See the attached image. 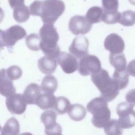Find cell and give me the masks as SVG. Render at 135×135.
Segmentation results:
<instances>
[{"instance_id":"obj_1","label":"cell","mask_w":135,"mask_h":135,"mask_svg":"<svg viewBox=\"0 0 135 135\" xmlns=\"http://www.w3.org/2000/svg\"><path fill=\"white\" fill-rule=\"evenodd\" d=\"M65 9V4L61 0H36L30 5L31 15L41 17L44 23L54 24Z\"/></svg>"},{"instance_id":"obj_2","label":"cell","mask_w":135,"mask_h":135,"mask_svg":"<svg viewBox=\"0 0 135 135\" xmlns=\"http://www.w3.org/2000/svg\"><path fill=\"white\" fill-rule=\"evenodd\" d=\"M41 38L40 49L45 55L57 59L60 54L57 44L59 35L56 28L51 23H44L39 31Z\"/></svg>"},{"instance_id":"obj_3","label":"cell","mask_w":135,"mask_h":135,"mask_svg":"<svg viewBox=\"0 0 135 135\" xmlns=\"http://www.w3.org/2000/svg\"><path fill=\"white\" fill-rule=\"evenodd\" d=\"M91 78L100 91L101 97L107 102L112 101L119 94V86L114 80L110 77L107 70L101 69L99 72L91 74Z\"/></svg>"},{"instance_id":"obj_4","label":"cell","mask_w":135,"mask_h":135,"mask_svg":"<svg viewBox=\"0 0 135 135\" xmlns=\"http://www.w3.org/2000/svg\"><path fill=\"white\" fill-rule=\"evenodd\" d=\"M86 109L92 114V123L97 128H103L110 120L111 111L108 102L101 97L91 100L87 104Z\"/></svg>"},{"instance_id":"obj_5","label":"cell","mask_w":135,"mask_h":135,"mask_svg":"<svg viewBox=\"0 0 135 135\" xmlns=\"http://www.w3.org/2000/svg\"><path fill=\"white\" fill-rule=\"evenodd\" d=\"M118 121L122 129H129L135 126V111L133 105L126 102L120 103L117 107Z\"/></svg>"},{"instance_id":"obj_6","label":"cell","mask_w":135,"mask_h":135,"mask_svg":"<svg viewBox=\"0 0 135 135\" xmlns=\"http://www.w3.org/2000/svg\"><path fill=\"white\" fill-rule=\"evenodd\" d=\"M101 64L98 57L88 54L82 57L79 64V72L82 76L97 73L101 70Z\"/></svg>"},{"instance_id":"obj_7","label":"cell","mask_w":135,"mask_h":135,"mask_svg":"<svg viewBox=\"0 0 135 135\" xmlns=\"http://www.w3.org/2000/svg\"><path fill=\"white\" fill-rule=\"evenodd\" d=\"M56 113L53 110H46L41 115V120L45 126V134H62V128L56 121Z\"/></svg>"},{"instance_id":"obj_8","label":"cell","mask_w":135,"mask_h":135,"mask_svg":"<svg viewBox=\"0 0 135 135\" xmlns=\"http://www.w3.org/2000/svg\"><path fill=\"white\" fill-rule=\"evenodd\" d=\"M26 35V32L22 26L15 25L3 31L2 37L5 46L12 47L18 41Z\"/></svg>"},{"instance_id":"obj_9","label":"cell","mask_w":135,"mask_h":135,"mask_svg":"<svg viewBox=\"0 0 135 135\" xmlns=\"http://www.w3.org/2000/svg\"><path fill=\"white\" fill-rule=\"evenodd\" d=\"M92 28V24L88 22L85 16L74 15L72 16L69 23V30L74 35L85 34Z\"/></svg>"},{"instance_id":"obj_10","label":"cell","mask_w":135,"mask_h":135,"mask_svg":"<svg viewBox=\"0 0 135 135\" xmlns=\"http://www.w3.org/2000/svg\"><path fill=\"white\" fill-rule=\"evenodd\" d=\"M5 103L8 110L12 114H22L26 109L27 103L22 94L14 93L7 97Z\"/></svg>"},{"instance_id":"obj_11","label":"cell","mask_w":135,"mask_h":135,"mask_svg":"<svg viewBox=\"0 0 135 135\" xmlns=\"http://www.w3.org/2000/svg\"><path fill=\"white\" fill-rule=\"evenodd\" d=\"M57 61L64 72L67 74L74 72L79 68V63L76 57L67 52H61L57 57Z\"/></svg>"},{"instance_id":"obj_12","label":"cell","mask_w":135,"mask_h":135,"mask_svg":"<svg viewBox=\"0 0 135 135\" xmlns=\"http://www.w3.org/2000/svg\"><path fill=\"white\" fill-rule=\"evenodd\" d=\"M89 41L85 36H78L74 38L69 47L70 52L78 59H82L88 54Z\"/></svg>"},{"instance_id":"obj_13","label":"cell","mask_w":135,"mask_h":135,"mask_svg":"<svg viewBox=\"0 0 135 135\" xmlns=\"http://www.w3.org/2000/svg\"><path fill=\"white\" fill-rule=\"evenodd\" d=\"M105 49L112 54H119L123 52L125 45L122 38L116 33L108 35L104 40Z\"/></svg>"},{"instance_id":"obj_14","label":"cell","mask_w":135,"mask_h":135,"mask_svg":"<svg viewBox=\"0 0 135 135\" xmlns=\"http://www.w3.org/2000/svg\"><path fill=\"white\" fill-rule=\"evenodd\" d=\"M16 92L15 87L13 81L7 75L6 70H0V94L4 97H8Z\"/></svg>"},{"instance_id":"obj_15","label":"cell","mask_w":135,"mask_h":135,"mask_svg":"<svg viewBox=\"0 0 135 135\" xmlns=\"http://www.w3.org/2000/svg\"><path fill=\"white\" fill-rule=\"evenodd\" d=\"M56 59L45 55L38 60L39 70L45 74L53 73L57 68Z\"/></svg>"},{"instance_id":"obj_16","label":"cell","mask_w":135,"mask_h":135,"mask_svg":"<svg viewBox=\"0 0 135 135\" xmlns=\"http://www.w3.org/2000/svg\"><path fill=\"white\" fill-rule=\"evenodd\" d=\"M41 88L35 83L28 84L24 91L23 95L28 104H35L36 100L41 93Z\"/></svg>"},{"instance_id":"obj_17","label":"cell","mask_w":135,"mask_h":135,"mask_svg":"<svg viewBox=\"0 0 135 135\" xmlns=\"http://www.w3.org/2000/svg\"><path fill=\"white\" fill-rule=\"evenodd\" d=\"M56 98L53 93L45 92L41 93L36 100V103L38 107L42 110H48L54 108Z\"/></svg>"},{"instance_id":"obj_18","label":"cell","mask_w":135,"mask_h":135,"mask_svg":"<svg viewBox=\"0 0 135 135\" xmlns=\"http://www.w3.org/2000/svg\"><path fill=\"white\" fill-rule=\"evenodd\" d=\"M68 114L71 119L75 121H79L83 120L86 116V111L85 108L81 104L75 103L70 105Z\"/></svg>"},{"instance_id":"obj_19","label":"cell","mask_w":135,"mask_h":135,"mask_svg":"<svg viewBox=\"0 0 135 135\" xmlns=\"http://www.w3.org/2000/svg\"><path fill=\"white\" fill-rule=\"evenodd\" d=\"M109 61L111 65L114 68L115 70L119 71L126 70L127 68V60L123 53H110Z\"/></svg>"},{"instance_id":"obj_20","label":"cell","mask_w":135,"mask_h":135,"mask_svg":"<svg viewBox=\"0 0 135 135\" xmlns=\"http://www.w3.org/2000/svg\"><path fill=\"white\" fill-rule=\"evenodd\" d=\"M20 123L18 120L14 117H12L8 119L2 131V135H17L20 133Z\"/></svg>"},{"instance_id":"obj_21","label":"cell","mask_w":135,"mask_h":135,"mask_svg":"<svg viewBox=\"0 0 135 135\" xmlns=\"http://www.w3.org/2000/svg\"><path fill=\"white\" fill-rule=\"evenodd\" d=\"M13 9V17L17 22L24 23L28 20L31 13L29 8L25 5L18 6Z\"/></svg>"},{"instance_id":"obj_22","label":"cell","mask_w":135,"mask_h":135,"mask_svg":"<svg viewBox=\"0 0 135 135\" xmlns=\"http://www.w3.org/2000/svg\"><path fill=\"white\" fill-rule=\"evenodd\" d=\"M41 88L45 92L54 93L57 88V79L51 75L45 76L41 82Z\"/></svg>"},{"instance_id":"obj_23","label":"cell","mask_w":135,"mask_h":135,"mask_svg":"<svg viewBox=\"0 0 135 135\" xmlns=\"http://www.w3.org/2000/svg\"><path fill=\"white\" fill-rule=\"evenodd\" d=\"M103 12L102 8L99 6H93L88 10L85 17L91 24L99 23L101 21Z\"/></svg>"},{"instance_id":"obj_24","label":"cell","mask_w":135,"mask_h":135,"mask_svg":"<svg viewBox=\"0 0 135 135\" xmlns=\"http://www.w3.org/2000/svg\"><path fill=\"white\" fill-rule=\"evenodd\" d=\"M104 131L107 135H120L123 133L118 120L116 119L110 120L104 126Z\"/></svg>"},{"instance_id":"obj_25","label":"cell","mask_w":135,"mask_h":135,"mask_svg":"<svg viewBox=\"0 0 135 135\" xmlns=\"http://www.w3.org/2000/svg\"><path fill=\"white\" fill-rule=\"evenodd\" d=\"M112 79L117 83L120 90L125 89L128 85L129 75L126 70L122 71L114 70Z\"/></svg>"},{"instance_id":"obj_26","label":"cell","mask_w":135,"mask_h":135,"mask_svg":"<svg viewBox=\"0 0 135 135\" xmlns=\"http://www.w3.org/2000/svg\"><path fill=\"white\" fill-rule=\"evenodd\" d=\"M71 105L70 102L68 99L64 97H58L56 98L54 110L59 114L65 113Z\"/></svg>"},{"instance_id":"obj_27","label":"cell","mask_w":135,"mask_h":135,"mask_svg":"<svg viewBox=\"0 0 135 135\" xmlns=\"http://www.w3.org/2000/svg\"><path fill=\"white\" fill-rule=\"evenodd\" d=\"M27 47L32 51H37L40 50L41 38L37 34L32 33L28 35L25 39Z\"/></svg>"},{"instance_id":"obj_28","label":"cell","mask_w":135,"mask_h":135,"mask_svg":"<svg viewBox=\"0 0 135 135\" xmlns=\"http://www.w3.org/2000/svg\"><path fill=\"white\" fill-rule=\"evenodd\" d=\"M119 23L124 26H131L135 24V12L132 10L124 11Z\"/></svg>"},{"instance_id":"obj_29","label":"cell","mask_w":135,"mask_h":135,"mask_svg":"<svg viewBox=\"0 0 135 135\" xmlns=\"http://www.w3.org/2000/svg\"><path fill=\"white\" fill-rule=\"evenodd\" d=\"M121 14L117 11L114 13H107L103 12L101 21L108 24H113L119 22Z\"/></svg>"},{"instance_id":"obj_30","label":"cell","mask_w":135,"mask_h":135,"mask_svg":"<svg viewBox=\"0 0 135 135\" xmlns=\"http://www.w3.org/2000/svg\"><path fill=\"white\" fill-rule=\"evenodd\" d=\"M103 12L114 13L118 11L119 8L118 0H102Z\"/></svg>"},{"instance_id":"obj_31","label":"cell","mask_w":135,"mask_h":135,"mask_svg":"<svg viewBox=\"0 0 135 135\" xmlns=\"http://www.w3.org/2000/svg\"><path fill=\"white\" fill-rule=\"evenodd\" d=\"M22 73V69L17 65L11 66L6 70L7 75L12 81L19 79L21 77Z\"/></svg>"},{"instance_id":"obj_32","label":"cell","mask_w":135,"mask_h":135,"mask_svg":"<svg viewBox=\"0 0 135 135\" xmlns=\"http://www.w3.org/2000/svg\"><path fill=\"white\" fill-rule=\"evenodd\" d=\"M126 99L128 102L135 106V89H133L128 92L126 95Z\"/></svg>"},{"instance_id":"obj_33","label":"cell","mask_w":135,"mask_h":135,"mask_svg":"<svg viewBox=\"0 0 135 135\" xmlns=\"http://www.w3.org/2000/svg\"><path fill=\"white\" fill-rule=\"evenodd\" d=\"M127 71L131 76L135 77V59L129 62L127 68Z\"/></svg>"},{"instance_id":"obj_34","label":"cell","mask_w":135,"mask_h":135,"mask_svg":"<svg viewBox=\"0 0 135 135\" xmlns=\"http://www.w3.org/2000/svg\"><path fill=\"white\" fill-rule=\"evenodd\" d=\"M8 1L12 9L18 6L24 4V0H8Z\"/></svg>"},{"instance_id":"obj_35","label":"cell","mask_w":135,"mask_h":135,"mask_svg":"<svg viewBox=\"0 0 135 135\" xmlns=\"http://www.w3.org/2000/svg\"><path fill=\"white\" fill-rule=\"evenodd\" d=\"M4 17V12L2 8L0 7V23L3 21Z\"/></svg>"},{"instance_id":"obj_36","label":"cell","mask_w":135,"mask_h":135,"mask_svg":"<svg viewBox=\"0 0 135 135\" xmlns=\"http://www.w3.org/2000/svg\"><path fill=\"white\" fill-rule=\"evenodd\" d=\"M128 1L130 2V3H131L133 5H135V0H128Z\"/></svg>"},{"instance_id":"obj_37","label":"cell","mask_w":135,"mask_h":135,"mask_svg":"<svg viewBox=\"0 0 135 135\" xmlns=\"http://www.w3.org/2000/svg\"><path fill=\"white\" fill-rule=\"evenodd\" d=\"M1 125H0V131H1Z\"/></svg>"},{"instance_id":"obj_38","label":"cell","mask_w":135,"mask_h":135,"mask_svg":"<svg viewBox=\"0 0 135 135\" xmlns=\"http://www.w3.org/2000/svg\"><path fill=\"white\" fill-rule=\"evenodd\" d=\"M1 49H1V47H0V51H1Z\"/></svg>"}]
</instances>
